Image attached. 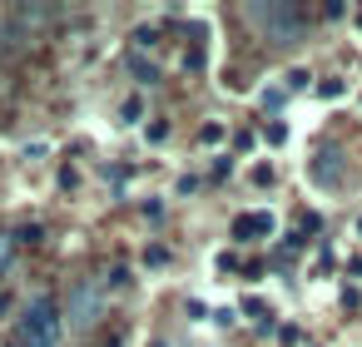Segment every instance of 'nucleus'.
Instances as JSON below:
<instances>
[{"mask_svg":"<svg viewBox=\"0 0 362 347\" xmlns=\"http://www.w3.org/2000/svg\"><path fill=\"white\" fill-rule=\"evenodd\" d=\"M60 332H65V322H60V307H55L50 298H35V302L25 307V317L16 322L21 347H55Z\"/></svg>","mask_w":362,"mask_h":347,"instance_id":"1","label":"nucleus"},{"mask_svg":"<svg viewBox=\"0 0 362 347\" xmlns=\"http://www.w3.org/2000/svg\"><path fill=\"white\" fill-rule=\"evenodd\" d=\"M100 307H105V293L95 288V283H75V293H70V302H65V327L70 332H90L95 327V317H100Z\"/></svg>","mask_w":362,"mask_h":347,"instance_id":"2","label":"nucleus"},{"mask_svg":"<svg viewBox=\"0 0 362 347\" xmlns=\"http://www.w3.org/2000/svg\"><path fill=\"white\" fill-rule=\"evenodd\" d=\"M263 238V233H273V213H243L238 223H233V238Z\"/></svg>","mask_w":362,"mask_h":347,"instance_id":"3","label":"nucleus"},{"mask_svg":"<svg viewBox=\"0 0 362 347\" xmlns=\"http://www.w3.org/2000/svg\"><path fill=\"white\" fill-rule=\"evenodd\" d=\"M313 179H317V184H327V179L337 184V179H342V154H337V149L317 154V164H313Z\"/></svg>","mask_w":362,"mask_h":347,"instance_id":"4","label":"nucleus"},{"mask_svg":"<svg viewBox=\"0 0 362 347\" xmlns=\"http://www.w3.org/2000/svg\"><path fill=\"white\" fill-rule=\"evenodd\" d=\"M129 70H134V75H139L144 85H154V75H159V70H154V65H149L144 55H129Z\"/></svg>","mask_w":362,"mask_h":347,"instance_id":"5","label":"nucleus"},{"mask_svg":"<svg viewBox=\"0 0 362 347\" xmlns=\"http://www.w3.org/2000/svg\"><path fill=\"white\" fill-rule=\"evenodd\" d=\"M342 90H347L342 80H322V85H317V95H322V100H342Z\"/></svg>","mask_w":362,"mask_h":347,"instance_id":"6","label":"nucleus"},{"mask_svg":"<svg viewBox=\"0 0 362 347\" xmlns=\"http://www.w3.org/2000/svg\"><path fill=\"white\" fill-rule=\"evenodd\" d=\"M199 139H204V144H223V124H204Z\"/></svg>","mask_w":362,"mask_h":347,"instance_id":"7","label":"nucleus"},{"mask_svg":"<svg viewBox=\"0 0 362 347\" xmlns=\"http://www.w3.org/2000/svg\"><path fill=\"white\" fill-rule=\"evenodd\" d=\"M139 110H144L139 100H124V110H119V114H124V124H134V119H139Z\"/></svg>","mask_w":362,"mask_h":347,"instance_id":"8","label":"nucleus"},{"mask_svg":"<svg viewBox=\"0 0 362 347\" xmlns=\"http://www.w3.org/2000/svg\"><path fill=\"white\" fill-rule=\"evenodd\" d=\"M308 80H313V75H308V70H293V75H288V90H303V85H308Z\"/></svg>","mask_w":362,"mask_h":347,"instance_id":"9","label":"nucleus"},{"mask_svg":"<svg viewBox=\"0 0 362 347\" xmlns=\"http://www.w3.org/2000/svg\"><path fill=\"white\" fill-rule=\"evenodd\" d=\"M169 139V124H149V144H164Z\"/></svg>","mask_w":362,"mask_h":347,"instance_id":"10","label":"nucleus"},{"mask_svg":"<svg viewBox=\"0 0 362 347\" xmlns=\"http://www.w3.org/2000/svg\"><path fill=\"white\" fill-rule=\"evenodd\" d=\"M11 253H16V243H11L6 233H0V268H6V263H11Z\"/></svg>","mask_w":362,"mask_h":347,"instance_id":"11","label":"nucleus"},{"mask_svg":"<svg viewBox=\"0 0 362 347\" xmlns=\"http://www.w3.org/2000/svg\"><path fill=\"white\" fill-rule=\"evenodd\" d=\"M357 238H362V218H357Z\"/></svg>","mask_w":362,"mask_h":347,"instance_id":"12","label":"nucleus"},{"mask_svg":"<svg viewBox=\"0 0 362 347\" xmlns=\"http://www.w3.org/2000/svg\"><path fill=\"white\" fill-rule=\"evenodd\" d=\"M357 20H362V16H357Z\"/></svg>","mask_w":362,"mask_h":347,"instance_id":"13","label":"nucleus"}]
</instances>
